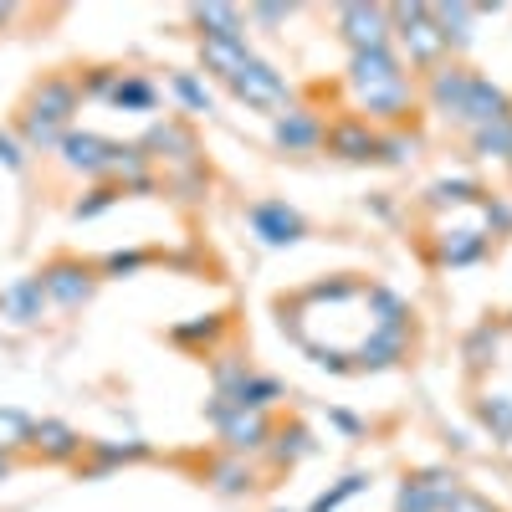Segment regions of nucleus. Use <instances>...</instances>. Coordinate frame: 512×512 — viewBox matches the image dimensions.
<instances>
[{"instance_id": "20", "label": "nucleus", "mask_w": 512, "mask_h": 512, "mask_svg": "<svg viewBox=\"0 0 512 512\" xmlns=\"http://www.w3.org/2000/svg\"><path fill=\"white\" fill-rule=\"evenodd\" d=\"M113 103H118V108H139V113L154 108V82H144L139 72H123L118 88H113Z\"/></svg>"}, {"instance_id": "6", "label": "nucleus", "mask_w": 512, "mask_h": 512, "mask_svg": "<svg viewBox=\"0 0 512 512\" xmlns=\"http://www.w3.org/2000/svg\"><path fill=\"white\" fill-rule=\"evenodd\" d=\"M231 88H236V98H246L251 108H287V82H282L267 62H256V57H246V67L231 77Z\"/></svg>"}, {"instance_id": "27", "label": "nucleus", "mask_w": 512, "mask_h": 512, "mask_svg": "<svg viewBox=\"0 0 512 512\" xmlns=\"http://www.w3.org/2000/svg\"><path fill=\"white\" fill-rule=\"evenodd\" d=\"M308 451H313V441H308L303 425H292V431L277 436V461H297V456H308Z\"/></svg>"}, {"instance_id": "18", "label": "nucleus", "mask_w": 512, "mask_h": 512, "mask_svg": "<svg viewBox=\"0 0 512 512\" xmlns=\"http://www.w3.org/2000/svg\"><path fill=\"white\" fill-rule=\"evenodd\" d=\"M31 415H21V410H0V451H31Z\"/></svg>"}, {"instance_id": "12", "label": "nucleus", "mask_w": 512, "mask_h": 512, "mask_svg": "<svg viewBox=\"0 0 512 512\" xmlns=\"http://www.w3.org/2000/svg\"><path fill=\"white\" fill-rule=\"evenodd\" d=\"M251 226H256V236H262L267 246H287V241L303 236V216H297V210H287L282 200L251 205Z\"/></svg>"}, {"instance_id": "3", "label": "nucleus", "mask_w": 512, "mask_h": 512, "mask_svg": "<svg viewBox=\"0 0 512 512\" xmlns=\"http://www.w3.org/2000/svg\"><path fill=\"white\" fill-rule=\"evenodd\" d=\"M36 282H41V292H47L52 303H62V308H82V303L93 297V287H98L93 267H88V262H72V256H57V262H47Z\"/></svg>"}, {"instance_id": "7", "label": "nucleus", "mask_w": 512, "mask_h": 512, "mask_svg": "<svg viewBox=\"0 0 512 512\" xmlns=\"http://www.w3.org/2000/svg\"><path fill=\"white\" fill-rule=\"evenodd\" d=\"M31 451L41 461H52V466H67V461H77L82 451H88V441H82L72 425H62V420H36L31 425Z\"/></svg>"}, {"instance_id": "13", "label": "nucleus", "mask_w": 512, "mask_h": 512, "mask_svg": "<svg viewBox=\"0 0 512 512\" xmlns=\"http://www.w3.org/2000/svg\"><path fill=\"white\" fill-rule=\"evenodd\" d=\"M57 149H62L67 169H82V175H108V154H113L108 139H98V134H62Z\"/></svg>"}, {"instance_id": "34", "label": "nucleus", "mask_w": 512, "mask_h": 512, "mask_svg": "<svg viewBox=\"0 0 512 512\" xmlns=\"http://www.w3.org/2000/svg\"><path fill=\"white\" fill-rule=\"evenodd\" d=\"M11 21V6H0V26H6Z\"/></svg>"}, {"instance_id": "26", "label": "nucleus", "mask_w": 512, "mask_h": 512, "mask_svg": "<svg viewBox=\"0 0 512 512\" xmlns=\"http://www.w3.org/2000/svg\"><path fill=\"white\" fill-rule=\"evenodd\" d=\"M482 420L492 425L497 436H512V400H502V395H492V400H482Z\"/></svg>"}, {"instance_id": "17", "label": "nucleus", "mask_w": 512, "mask_h": 512, "mask_svg": "<svg viewBox=\"0 0 512 512\" xmlns=\"http://www.w3.org/2000/svg\"><path fill=\"white\" fill-rule=\"evenodd\" d=\"M466 88H472V72L466 67H441L436 82H431V103L451 118H461V103H466Z\"/></svg>"}, {"instance_id": "24", "label": "nucleus", "mask_w": 512, "mask_h": 512, "mask_svg": "<svg viewBox=\"0 0 512 512\" xmlns=\"http://www.w3.org/2000/svg\"><path fill=\"white\" fill-rule=\"evenodd\" d=\"M359 487H364V477H344V482H338L333 492H323V497H318V502H313L308 512H338V507H344V502H349V497H354Z\"/></svg>"}, {"instance_id": "1", "label": "nucleus", "mask_w": 512, "mask_h": 512, "mask_svg": "<svg viewBox=\"0 0 512 512\" xmlns=\"http://www.w3.org/2000/svg\"><path fill=\"white\" fill-rule=\"evenodd\" d=\"M77 98H82V88H77L67 72L41 77L36 88H31V98H26V108H21V139L31 149H57L62 144V128H67V118L77 108Z\"/></svg>"}, {"instance_id": "32", "label": "nucleus", "mask_w": 512, "mask_h": 512, "mask_svg": "<svg viewBox=\"0 0 512 512\" xmlns=\"http://www.w3.org/2000/svg\"><path fill=\"white\" fill-rule=\"evenodd\" d=\"M0 164H6V169H21V164H26V154L16 149L11 134H0Z\"/></svg>"}, {"instance_id": "11", "label": "nucleus", "mask_w": 512, "mask_h": 512, "mask_svg": "<svg viewBox=\"0 0 512 512\" xmlns=\"http://www.w3.org/2000/svg\"><path fill=\"white\" fill-rule=\"evenodd\" d=\"M456 492V477L446 472H420L400 487V512H441L446 497Z\"/></svg>"}, {"instance_id": "4", "label": "nucleus", "mask_w": 512, "mask_h": 512, "mask_svg": "<svg viewBox=\"0 0 512 512\" xmlns=\"http://www.w3.org/2000/svg\"><path fill=\"white\" fill-rule=\"evenodd\" d=\"M338 26H344L349 47L354 52H384V41H390V6H344L338 11Z\"/></svg>"}, {"instance_id": "31", "label": "nucleus", "mask_w": 512, "mask_h": 512, "mask_svg": "<svg viewBox=\"0 0 512 512\" xmlns=\"http://www.w3.org/2000/svg\"><path fill=\"white\" fill-rule=\"evenodd\" d=\"M379 154L400 164V159H410V154H415V139H379Z\"/></svg>"}, {"instance_id": "23", "label": "nucleus", "mask_w": 512, "mask_h": 512, "mask_svg": "<svg viewBox=\"0 0 512 512\" xmlns=\"http://www.w3.org/2000/svg\"><path fill=\"white\" fill-rule=\"evenodd\" d=\"M477 154H512V118L477 128Z\"/></svg>"}, {"instance_id": "28", "label": "nucleus", "mask_w": 512, "mask_h": 512, "mask_svg": "<svg viewBox=\"0 0 512 512\" xmlns=\"http://www.w3.org/2000/svg\"><path fill=\"white\" fill-rule=\"evenodd\" d=\"M441 512H497V507H492L482 492H466V487H456V492L446 497V507H441Z\"/></svg>"}, {"instance_id": "15", "label": "nucleus", "mask_w": 512, "mask_h": 512, "mask_svg": "<svg viewBox=\"0 0 512 512\" xmlns=\"http://www.w3.org/2000/svg\"><path fill=\"white\" fill-rule=\"evenodd\" d=\"M0 308H6V318H11V323H36V318H41V308H47V292H41V282H36V277H21L16 287L0 292Z\"/></svg>"}, {"instance_id": "30", "label": "nucleus", "mask_w": 512, "mask_h": 512, "mask_svg": "<svg viewBox=\"0 0 512 512\" xmlns=\"http://www.w3.org/2000/svg\"><path fill=\"white\" fill-rule=\"evenodd\" d=\"M144 262H149V256H144V251H113V256H108V262H103V272H139Z\"/></svg>"}, {"instance_id": "21", "label": "nucleus", "mask_w": 512, "mask_h": 512, "mask_svg": "<svg viewBox=\"0 0 512 512\" xmlns=\"http://www.w3.org/2000/svg\"><path fill=\"white\" fill-rule=\"evenodd\" d=\"M139 149H180V159H195V139L185 134L180 123H154L149 139H144Z\"/></svg>"}, {"instance_id": "2", "label": "nucleus", "mask_w": 512, "mask_h": 512, "mask_svg": "<svg viewBox=\"0 0 512 512\" xmlns=\"http://www.w3.org/2000/svg\"><path fill=\"white\" fill-rule=\"evenodd\" d=\"M390 26L405 36V47L420 67H431L441 52H446V36L441 26L431 21V6H390Z\"/></svg>"}, {"instance_id": "25", "label": "nucleus", "mask_w": 512, "mask_h": 512, "mask_svg": "<svg viewBox=\"0 0 512 512\" xmlns=\"http://www.w3.org/2000/svg\"><path fill=\"white\" fill-rule=\"evenodd\" d=\"M492 354H497V333H492V328H477V338L466 344V364H472V369H487Z\"/></svg>"}, {"instance_id": "8", "label": "nucleus", "mask_w": 512, "mask_h": 512, "mask_svg": "<svg viewBox=\"0 0 512 512\" xmlns=\"http://www.w3.org/2000/svg\"><path fill=\"white\" fill-rule=\"evenodd\" d=\"M461 118L472 123V128H487V123H502V118H512V98L497 88V82H487V77H477L472 72V88H466V103H461Z\"/></svg>"}, {"instance_id": "14", "label": "nucleus", "mask_w": 512, "mask_h": 512, "mask_svg": "<svg viewBox=\"0 0 512 512\" xmlns=\"http://www.w3.org/2000/svg\"><path fill=\"white\" fill-rule=\"evenodd\" d=\"M200 57H205V67L210 72H221L226 82L246 67V36H200Z\"/></svg>"}, {"instance_id": "22", "label": "nucleus", "mask_w": 512, "mask_h": 512, "mask_svg": "<svg viewBox=\"0 0 512 512\" xmlns=\"http://www.w3.org/2000/svg\"><path fill=\"white\" fill-rule=\"evenodd\" d=\"M169 88H175V98H180L190 113H210V88H200L190 72H175V77H169Z\"/></svg>"}, {"instance_id": "19", "label": "nucleus", "mask_w": 512, "mask_h": 512, "mask_svg": "<svg viewBox=\"0 0 512 512\" xmlns=\"http://www.w3.org/2000/svg\"><path fill=\"white\" fill-rule=\"evenodd\" d=\"M210 477H216V487L226 492V497H241V492H251L256 487V477H251V466L246 461H216V466H210Z\"/></svg>"}, {"instance_id": "16", "label": "nucleus", "mask_w": 512, "mask_h": 512, "mask_svg": "<svg viewBox=\"0 0 512 512\" xmlns=\"http://www.w3.org/2000/svg\"><path fill=\"white\" fill-rule=\"evenodd\" d=\"M277 144L287 149V154H297V149H318L323 144V123L313 118V113H282L277 118Z\"/></svg>"}, {"instance_id": "5", "label": "nucleus", "mask_w": 512, "mask_h": 512, "mask_svg": "<svg viewBox=\"0 0 512 512\" xmlns=\"http://www.w3.org/2000/svg\"><path fill=\"white\" fill-rule=\"evenodd\" d=\"M210 415H216L221 425V441L241 456V451H262L272 441V425L262 410H221V405H210Z\"/></svg>"}, {"instance_id": "33", "label": "nucleus", "mask_w": 512, "mask_h": 512, "mask_svg": "<svg viewBox=\"0 0 512 512\" xmlns=\"http://www.w3.org/2000/svg\"><path fill=\"white\" fill-rule=\"evenodd\" d=\"M6 477H11V456H6V451H0V482H6Z\"/></svg>"}, {"instance_id": "10", "label": "nucleus", "mask_w": 512, "mask_h": 512, "mask_svg": "<svg viewBox=\"0 0 512 512\" xmlns=\"http://www.w3.org/2000/svg\"><path fill=\"white\" fill-rule=\"evenodd\" d=\"M323 144L338 159H374L379 154V134L364 118H338L333 128H323Z\"/></svg>"}, {"instance_id": "29", "label": "nucleus", "mask_w": 512, "mask_h": 512, "mask_svg": "<svg viewBox=\"0 0 512 512\" xmlns=\"http://www.w3.org/2000/svg\"><path fill=\"white\" fill-rule=\"evenodd\" d=\"M118 200V185H98L93 200H77V216H98V210H108Z\"/></svg>"}, {"instance_id": "9", "label": "nucleus", "mask_w": 512, "mask_h": 512, "mask_svg": "<svg viewBox=\"0 0 512 512\" xmlns=\"http://www.w3.org/2000/svg\"><path fill=\"white\" fill-rule=\"evenodd\" d=\"M349 82L359 88V98H369V93H379V88H395V82H405V72H400V62H395L390 52H354V57H349Z\"/></svg>"}]
</instances>
